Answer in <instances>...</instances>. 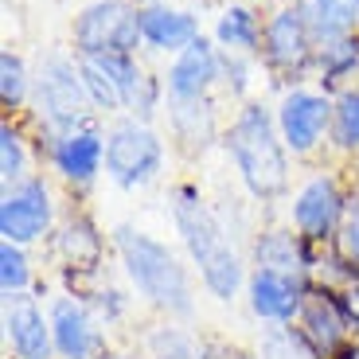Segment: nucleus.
Segmentation results:
<instances>
[{"mask_svg": "<svg viewBox=\"0 0 359 359\" xmlns=\"http://www.w3.org/2000/svg\"><path fill=\"white\" fill-rule=\"evenodd\" d=\"M172 226H176L180 246L188 254V266L196 269L199 285L215 297L219 305L238 301L250 269H246L226 223L215 215V207L207 203L196 184H176L172 188Z\"/></svg>", "mask_w": 359, "mask_h": 359, "instance_id": "f257e3e1", "label": "nucleus"}, {"mask_svg": "<svg viewBox=\"0 0 359 359\" xmlns=\"http://www.w3.org/2000/svg\"><path fill=\"white\" fill-rule=\"evenodd\" d=\"M109 246L129 289L164 320H191L196 316V278L164 238L141 231L133 223H117L109 231Z\"/></svg>", "mask_w": 359, "mask_h": 359, "instance_id": "f03ea898", "label": "nucleus"}, {"mask_svg": "<svg viewBox=\"0 0 359 359\" xmlns=\"http://www.w3.org/2000/svg\"><path fill=\"white\" fill-rule=\"evenodd\" d=\"M223 153L234 164V176L254 203H278L289 196L293 153L278 133L273 106L250 98L234 109V117L223 129Z\"/></svg>", "mask_w": 359, "mask_h": 359, "instance_id": "7ed1b4c3", "label": "nucleus"}, {"mask_svg": "<svg viewBox=\"0 0 359 359\" xmlns=\"http://www.w3.org/2000/svg\"><path fill=\"white\" fill-rule=\"evenodd\" d=\"M32 121H36V141L71 133L82 126H98V109L86 94V82L79 71V55L47 51L32 67Z\"/></svg>", "mask_w": 359, "mask_h": 359, "instance_id": "20e7f679", "label": "nucleus"}, {"mask_svg": "<svg viewBox=\"0 0 359 359\" xmlns=\"http://www.w3.org/2000/svg\"><path fill=\"white\" fill-rule=\"evenodd\" d=\"M320 39L313 32L305 0H278L266 8V32H262V67L278 74L289 86H305L316 71Z\"/></svg>", "mask_w": 359, "mask_h": 359, "instance_id": "39448f33", "label": "nucleus"}, {"mask_svg": "<svg viewBox=\"0 0 359 359\" xmlns=\"http://www.w3.org/2000/svg\"><path fill=\"white\" fill-rule=\"evenodd\" d=\"M168 161L164 137L156 133L153 121L141 117H117L106 129V180L121 191H141L156 184Z\"/></svg>", "mask_w": 359, "mask_h": 359, "instance_id": "423d86ee", "label": "nucleus"}, {"mask_svg": "<svg viewBox=\"0 0 359 359\" xmlns=\"http://www.w3.org/2000/svg\"><path fill=\"white\" fill-rule=\"evenodd\" d=\"M141 47V8L133 0H90L74 12V55H137Z\"/></svg>", "mask_w": 359, "mask_h": 359, "instance_id": "0eeeda50", "label": "nucleus"}, {"mask_svg": "<svg viewBox=\"0 0 359 359\" xmlns=\"http://www.w3.org/2000/svg\"><path fill=\"white\" fill-rule=\"evenodd\" d=\"M351 191L344 188V180L328 168H316L301 188L289 196V226L297 234H305L313 246L336 243L344 219L351 207Z\"/></svg>", "mask_w": 359, "mask_h": 359, "instance_id": "6e6552de", "label": "nucleus"}, {"mask_svg": "<svg viewBox=\"0 0 359 359\" xmlns=\"http://www.w3.org/2000/svg\"><path fill=\"white\" fill-rule=\"evenodd\" d=\"M59 226V203L47 176H32L0 191V238L16 246H39Z\"/></svg>", "mask_w": 359, "mask_h": 359, "instance_id": "1a4fd4ad", "label": "nucleus"}, {"mask_svg": "<svg viewBox=\"0 0 359 359\" xmlns=\"http://www.w3.org/2000/svg\"><path fill=\"white\" fill-rule=\"evenodd\" d=\"M278 133L293 156H316L328 149V133H332V94H324L320 86H285L278 106Z\"/></svg>", "mask_w": 359, "mask_h": 359, "instance_id": "9d476101", "label": "nucleus"}, {"mask_svg": "<svg viewBox=\"0 0 359 359\" xmlns=\"http://www.w3.org/2000/svg\"><path fill=\"white\" fill-rule=\"evenodd\" d=\"M39 153H43L47 168L71 191H86L98 184V176H106V133L98 126L47 137V141H39Z\"/></svg>", "mask_w": 359, "mask_h": 359, "instance_id": "9b49d317", "label": "nucleus"}, {"mask_svg": "<svg viewBox=\"0 0 359 359\" xmlns=\"http://www.w3.org/2000/svg\"><path fill=\"white\" fill-rule=\"evenodd\" d=\"M51 316V336H55V359H106L109 355V336L98 313L74 293H55L47 301Z\"/></svg>", "mask_w": 359, "mask_h": 359, "instance_id": "f8f14e48", "label": "nucleus"}, {"mask_svg": "<svg viewBox=\"0 0 359 359\" xmlns=\"http://www.w3.org/2000/svg\"><path fill=\"white\" fill-rule=\"evenodd\" d=\"M47 246H51V258L59 262V278L102 273V266H106V234H102L98 219L82 207L59 215V226L51 231Z\"/></svg>", "mask_w": 359, "mask_h": 359, "instance_id": "ddd939ff", "label": "nucleus"}, {"mask_svg": "<svg viewBox=\"0 0 359 359\" xmlns=\"http://www.w3.org/2000/svg\"><path fill=\"white\" fill-rule=\"evenodd\" d=\"M43 293H16L4 297L0 309V328H4V348L12 359H55V336L47 305L39 301Z\"/></svg>", "mask_w": 359, "mask_h": 359, "instance_id": "4468645a", "label": "nucleus"}, {"mask_svg": "<svg viewBox=\"0 0 359 359\" xmlns=\"http://www.w3.org/2000/svg\"><path fill=\"white\" fill-rule=\"evenodd\" d=\"M219 79H223V47L211 36H199L191 47L168 59L164 90H168V102H199L215 94Z\"/></svg>", "mask_w": 359, "mask_h": 359, "instance_id": "2eb2a0df", "label": "nucleus"}, {"mask_svg": "<svg viewBox=\"0 0 359 359\" xmlns=\"http://www.w3.org/2000/svg\"><path fill=\"white\" fill-rule=\"evenodd\" d=\"M243 297L258 324H297V316L305 309V297H309V281L278 273V269L250 266Z\"/></svg>", "mask_w": 359, "mask_h": 359, "instance_id": "dca6fc26", "label": "nucleus"}, {"mask_svg": "<svg viewBox=\"0 0 359 359\" xmlns=\"http://www.w3.org/2000/svg\"><path fill=\"white\" fill-rule=\"evenodd\" d=\"M301 324V332L324 351V355H332L336 348L351 340V316H348V305H344V293L340 289H324L316 281H309V297H305V309L297 316Z\"/></svg>", "mask_w": 359, "mask_h": 359, "instance_id": "f3484780", "label": "nucleus"}, {"mask_svg": "<svg viewBox=\"0 0 359 359\" xmlns=\"http://www.w3.org/2000/svg\"><path fill=\"white\" fill-rule=\"evenodd\" d=\"M313 262H316V246L305 234H297L293 226H266L250 243V266L258 269H278V273L309 281Z\"/></svg>", "mask_w": 359, "mask_h": 359, "instance_id": "a211bd4d", "label": "nucleus"}, {"mask_svg": "<svg viewBox=\"0 0 359 359\" xmlns=\"http://www.w3.org/2000/svg\"><path fill=\"white\" fill-rule=\"evenodd\" d=\"M203 36L199 16L191 8H180V4H149L141 8V43L156 55H180L184 47H191Z\"/></svg>", "mask_w": 359, "mask_h": 359, "instance_id": "6ab92c4d", "label": "nucleus"}, {"mask_svg": "<svg viewBox=\"0 0 359 359\" xmlns=\"http://www.w3.org/2000/svg\"><path fill=\"white\" fill-rule=\"evenodd\" d=\"M168 133L188 156H203L215 141H223V121L211 98L199 102H168Z\"/></svg>", "mask_w": 359, "mask_h": 359, "instance_id": "aec40b11", "label": "nucleus"}, {"mask_svg": "<svg viewBox=\"0 0 359 359\" xmlns=\"http://www.w3.org/2000/svg\"><path fill=\"white\" fill-rule=\"evenodd\" d=\"M262 32H266V8H258L254 0H231L223 4L211 27V39H215L223 51H238V55H262Z\"/></svg>", "mask_w": 359, "mask_h": 359, "instance_id": "412c9836", "label": "nucleus"}, {"mask_svg": "<svg viewBox=\"0 0 359 359\" xmlns=\"http://www.w3.org/2000/svg\"><path fill=\"white\" fill-rule=\"evenodd\" d=\"M316 86L324 94H340V90L359 82V32L344 39H328L316 51V71H313Z\"/></svg>", "mask_w": 359, "mask_h": 359, "instance_id": "4be33fe9", "label": "nucleus"}, {"mask_svg": "<svg viewBox=\"0 0 359 359\" xmlns=\"http://www.w3.org/2000/svg\"><path fill=\"white\" fill-rule=\"evenodd\" d=\"M258 359H328L305 332L301 324H266L258 336Z\"/></svg>", "mask_w": 359, "mask_h": 359, "instance_id": "5701e85b", "label": "nucleus"}, {"mask_svg": "<svg viewBox=\"0 0 359 359\" xmlns=\"http://www.w3.org/2000/svg\"><path fill=\"white\" fill-rule=\"evenodd\" d=\"M305 8L320 43L359 32V0H305Z\"/></svg>", "mask_w": 359, "mask_h": 359, "instance_id": "b1692460", "label": "nucleus"}, {"mask_svg": "<svg viewBox=\"0 0 359 359\" xmlns=\"http://www.w3.org/2000/svg\"><path fill=\"white\" fill-rule=\"evenodd\" d=\"M328 149L340 156H359V82L340 94H332V133H328Z\"/></svg>", "mask_w": 359, "mask_h": 359, "instance_id": "393cba45", "label": "nucleus"}, {"mask_svg": "<svg viewBox=\"0 0 359 359\" xmlns=\"http://www.w3.org/2000/svg\"><path fill=\"white\" fill-rule=\"evenodd\" d=\"M27 176H32V144H27V133L16 117H4L0 121V180L8 188V184H20Z\"/></svg>", "mask_w": 359, "mask_h": 359, "instance_id": "a878e982", "label": "nucleus"}, {"mask_svg": "<svg viewBox=\"0 0 359 359\" xmlns=\"http://www.w3.org/2000/svg\"><path fill=\"white\" fill-rule=\"evenodd\" d=\"M144 355L149 359H203V351H199V336H191L176 320H164V324L149 328V336H144Z\"/></svg>", "mask_w": 359, "mask_h": 359, "instance_id": "bb28decb", "label": "nucleus"}, {"mask_svg": "<svg viewBox=\"0 0 359 359\" xmlns=\"http://www.w3.org/2000/svg\"><path fill=\"white\" fill-rule=\"evenodd\" d=\"M0 106L8 114H20L24 106H32V67L12 47L0 51Z\"/></svg>", "mask_w": 359, "mask_h": 359, "instance_id": "cd10ccee", "label": "nucleus"}, {"mask_svg": "<svg viewBox=\"0 0 359 359\" xmlns=\"http://www.w3.org/2000/svg\"><path fill=\"white\" fill-rule=\"evenodd\" d=\"M79 71H82V82H86V94L94 102L102 117L106 114H126V102L117 94V82L109 79L106 63H102L98 55H79Z\"/></svg>", "mask_w": 359, "mask_h": 359, "instance_id": "c85d7f7f", "label": "nucleus"}, {"mask_svg": "<svg viewBox=\"0 0 359 359\" xmlns=\"http://www.w3.org/2000/svg\"><path fill=\"white\" fill-rule=\"evenodd\" d=\"M32 289H36V266H32L27 246L0 238V293L16 297V293H32Z\"/></svg>", "mask_w": 359, "mask_h": 359, "instance_id": "c756f323", "label": "nucleus"}, {"mask_svg": "<svg viewBox=\"0 0 359 359\" xmlns=\"http://www.w3.org/2000/svg\"><path fill=\"white\" fill-rule=\"evenodd\" d=\"M262 59L254 55H238V51H223V79H219V90H223L231 102H250L254 98V71H258Z\"/></svg>", "mask_w": 359, "mask_h": 359, "instance_id": "7c9ffc66", "label": "nucleus"}, {"mask_svg": "<svg viewBox=\"0 0 359 359\" xmlns=\"http://www.w3.org/2000/svg\"><path fill=\"white\" fill-rule=\"evenodd\" d=\"M79 297L94 309V313H98V320L106 324V328L129 316V293H126V289H117V285H109L106 278H98L86 293H79Z\"/></svg>", "mask_w": 359, "mask_h": 359, "instance_id": "2f4dec72", "label": "nucleus"}, {"mask_svg": "<svg viewBox=\"0 0 359 359\" xmlns=\"http://www.w3.org/2000/svg\"><path fill=\"white\" fill-rule=\"evenodd\" d=\"M336 250L351 266H359V199H351V207H348V219H344L340 234H336Z\"/></svg>", "mask_w": 359, "mask_h": 359, "instance_id": "473e14b6", "label": "nucleus"}, {"mask_svg": "<svg viewBox=\"0 0 359 359\" xmlns=\"http://www.w3.org/2000/svg\"><path fill=\"white\" fill-rule=\"evenodd\" d=\"M199 351H203V359H258L226 336H199Z\"/></svg>", "mask_w": 359, "mask_h": 359, "instance_id": "72a5a7b5", "label": "nucleus"}, {"mask_svg": "<svg viewBox=\"0 0 359 359\" xmlns=\"http://www.w3.org/2000/svg\"><path fill=\"white\" fill-rule=\"evenodd\" d=\"M137 8H149V4H164V0H133Z\"/></svg>", "mask_w": 359, "mask_h": 359, "instance_id": "f704fd0d", "label": "nucleus"}, {"mask_svg": "<svg viewBox=\"0 0 359 359\" xmlns=\"http://www.w3.org/2000/svg\"><path fill=\"white\" fill-rule=\"evenodd\" d=\"M106 359H141V355H106ZM144 359H149V355H144Z\"/></svg>", "mask_w": 359, "mask_h": 359, "instance_id": "c9c22d12", "label": "nucleus"}, {"mask_svg": "<svg viewBox=\"0 0 359 359\" xmlns=\"http://www.w3.org/2000/svg\"><path fill=\"white\" fill-rule=\"evenodd\" d=\"M355 199H359V184H355Z\"/></svg>", "mask_w": 359, "mask_h": 359, "instance_id": "e433bc0d", "label": "nucleus"}]
</instances>
